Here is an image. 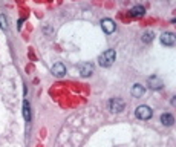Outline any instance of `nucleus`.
<instances>
[{"mask_svg": "<svg viewBox=\"0 0 176 147\" xmlns=\"http://www.w3.org/2000/svg\"><path fill=\"white\" fill-rule=\"evenodd\" d=\"M115 58H117L115 49H107V51H104L103 54L98 57V63H100V66H103V68H109V66L113 64Z\"/></svg>", "mask_w": 176, "mask_h": 147, "instance_id": "1", "label": "nucleus"}, {"mask_svg": "<svg viewBox=\"0 0 176 147\" xmlns=\"http://www.w3.org/2000/svg\"><path fill=\"white\" fill-rule=\"evenodd\" d=\"M135 115H136V118H138V120L145 121V120H150V118L153 116V110L150 109L149 106L142 104V106H138V107L135 109Z\"/></svg>", "mask_w": 176, "mask_h": 147, "instance_id": "2", "label": "nucleus"}, {"mask_svg": "<svg viewBox=\"0 0 176 147\" xmlns=\"http://www.w3.org/2000/svg\"><path fill=\"white\" fill-rule=\"evenodd\" d=\"M109 107H110V110H112L113 113H120V112L124 110L126 103H124V100H121V98H112V100L109 101Z\"/></svg>", "mask_w": 176, "mask_h": 147, "instance_id": "3", "label": "nucleus"}, {"mask_svg": "<svg viewBox=\"0 0 176 147\" xmlns=\"http://www.w3.org/2000/svg\"><path fill=\"white\" fill-rule=\"evenodd\" d=\"M101 28H103V31L106 34H112L117 29V25H115V21L112 18H103L101 20Z\"/></svg>", "mask_w": 176, "mask_h": 147, "instance_id": "4", "label": "nucleus"}, {"mask_svg": "<svg viewBox=\"0 0 176 147\" xmlns=\"http://www.w3.org/2000/svg\"><path fill=\"white\" fill-rule=\"evenodd\" d=\"M176 41V37L173 32H164L162 36H161V43L164 45V46H173Z\"/></svg>", "mask_w": 176, "mask_h": 147, "instance_id": "5", "label": "nucleus"}, {"mask_svg": "<svg viewBox=\"0 0 176 147\" xmlns=\"http://www.w3.org/2000/svg\"><path fill=\"white\" fill-rule=\"evenodd\" d=\"M52 75L54 77H58V78H61V77H64L66 75V66L63 64V63H55L52 66Z\"/></svg>", "mask_w": 176, "mask_h": 147, "instance_id": "6", "label": "nucleus"}, {"mask_svg": "<svg viewBox=\"0 0 176 147\" xmlns=\"http://www.w3.org/2000/svg\"><path fill=\"white\" fill-rule=\"evenodd\" d=\"M93 74V66L90 64V63H83L81 66H80V75L81 77H90Z\"/></svg>", "mask_w": 176, "mask_h": 147, "instance_id": "7", "label": "nucleus"}, {"mask_svg": "<svg viewBox=\"0 0 176 147\" xmlns=\"http://www.w3.org/2000/svg\"><path fill=\"white\" fill-rule=\"evenodd\" d=\"M145 14V9H144V6H141V5H136V6H133L132 9H130V16L133 18H140L142 17Z\"/></svg>", "mask_w": 176, "mask_h": 147, "instance_id": "8", "label": "nucleus"}, {"mask_svg": "<svg viewBox=\"0 0 176 147\" xmlns=\"http://www.w3.org/2000/svg\"><path fill=\"white\" fill-rule=\"evenodd\" d=\"M144 92H145V89H144V86L142 84H133L132 86V95L135 97V98H140V97H142L144 95Z\"/></svg>", "mask_w": 176, "mask_h": 147, "instance_id": "9", "label": "nucleus"}, {"mask_svg": "<svg viewBox=\"0 0 176 147\" xmlns=\"http://www.w3.org/2000/svg\"><path fill=\"white\" fill-rule=\"evenodd\" d=\"M161 123H162L164 126H173L175 118H173V115H170V113H162V115H161Z\"/></svg>", "mask_w": 176, "mask_h": 147, "instance_id": "10", "label": "nucleus"}, {"mask_svg": "<svg viewBox=\"0 0 176 147\" xmlns=\"http://www.w3.org/2000/svg\"><path fill=\"white\" fill-rule=\"evenodd\" d=\"M149 84H150L152 89H161V88H162V81L159 80L158 77H152V78H149Z\"/></svg>", "mask_w": 176, "mask_h": 147, "instance_id": "11", "label": "nucleus"}, {"mask_svg": "<svg viewBox=\"0 0 176 147\" xmlns=\"http://www.w3.org/2000/svg\"><path fill=\"white\" fill-rule=\"evenodd\" d=\"M23 116H25V120H26V121H29V120H31V107H29L28 100H25V101H23Z\"/></svg>", "mask_w": 176, "mask_h": 147, "instance_id": "12", "label": "nucleus"}, {"mask_svg": "<svg viewBox=\"0 0 176 147\" xmlns=\"http://www.w3.org/2000/svg\"><path fill=\"white\" fill-rule=\"evenodd\" d=\"M153 38H155V34L150 32V31H147V32L142 34V41L144 43H150V41H153Z\"/></svg>", "mask_w": 176, "mask_h": 147, "instance_id": "13", "label": "nucleus"}, {"mask_svg": "<svg viewBox=\"0 0 176 147\" xmlns=\"http://www.w3.org/2000/svg\"><path fill=\"white\" fill-rule=\"evenodd\" d=\"M0 28L3 31H8V20H6V17L3 14H0Z\"/></svg>", "mask_w": 176, "mask_h": 147, "instance_id": "14", "label": "nucleus"}]
</instances>
